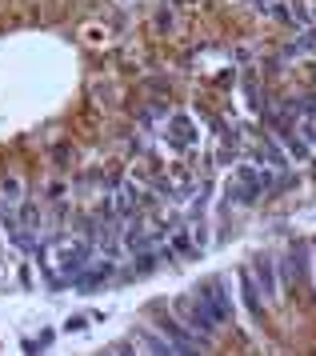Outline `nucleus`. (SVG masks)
<instances>
[{
  "instance_id": "1",
  "label": "nucleus",
  "mask_w": 316,
  "mask_h": 356,
  "mask_svg": "<svg viewBox=\"0 0 316 356\" xmlns=\"http://www.w3.org/2000/svg\"><path fill=\"white\" fill-rule=\"evenodd\" d=\"M269 177L272 172H264L260 164H240L237 177L228 180L224 196H228L232 204H256V200L264 196V188H269Z\"/></svg>"
},
{
  "instance_id": "2",
  "label": "nucleus",
  "mask_w": 316,
  "mask_h": 356,
  "mask_svg": "<svg viewBox=\"0 0 316 356\" xmlns=\"http://www.w3.org/2000/svg\"><path fill=\"white\" fill-rule=\"evenodd\" d=\"M196 296L205 300L208 316H212L216 324H232V321H237V308H232V296H228V280H224V276L205 280V284L196 289Z\"/></svg>"
},
{
  "instance_id": "3",
  "label": "nucleus",
  "mask_w": 316,
  "mask_h": 356,
  "mask_svg": "<svg viewBox=\"0 0 316 356\" xmlns=\"http://www.w3.org/2000/svg\"><path fill=\"white\" fill-rule=\"evenodd\" d=\"M164 140H168L173 148H180V152H184V148H192V140H196V129H192L189 116H173V120L164 124Z\"/></svg>"
},
{
  "instance_id": "4",
  "label": "nucleus",
  "mask_w": 316,
  "mask_h": 356,
  "mask_svg": "<svg viewBox=\"0 0 316 356\" xmlns=\"http://www.w3.org/2000/svg\"><path fill=\"white\" fill-rule=\"evenodd\" d=\"M0 196H4V200H16V204L24 200V184H20L16 172H4V177H0Z\"/></svg>"
},
{
  "instance_id": "5",
  "label": "nucleus",
  "mask_w": 316,
  "mask_h": 356,
  "mask_svg": "<svg viewBox=\"0 0 316 356\" xmlns=\"http://www.w3.org/2000/svg\"><path fill=\"white\" fill-rule=\"evenodd\" d=\"M253 268L260 273V289L269 292V296H276V284H272V260H269V257H256Z\"/></svg>"
},
{
  "instance_id": "6",
  "label": "nucleus",
  "mask_w": 316,
  "mask_h": 356,
  "mask_svg": "<svg viewBox=\"0 0 316 356\" xmlns=\"http://www.w3.org/2000/svg\"><path fill=\"white\" fill-rule=\"evenodd\" d=\"M61 196H64V184H61V180H52V184L45 188V200H48V204H56Z\"/></svg>"
},
{
  "instance_id": "7",
  "label": "nucleus",
  "mask_w": 316,
  "mask_h": 356,
  "mask_svg": "<svg viewBox=\"0 0 316 356\" xmlns=\"http://www.w3.org/2000/svg\"><path fill=\"white\" fill-rule=\"evenodd\" d=\"M0 264H4V248H0Z\"/></svg>"
}]
</instances>
